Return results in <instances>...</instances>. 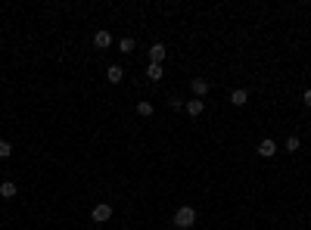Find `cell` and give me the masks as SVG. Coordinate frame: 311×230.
I'll return each mask as SVG.
<instances>
[{
    "mask_svg": "<svg viewBox=\"0 0 311 230\" xmlns=\"http://www.w3.org/2000/svg\"><path fill=\"white\" fill-rule=\"evenodd\" d=\"M174 224H178L181 230H193V224H196V209H193V206H181L178 211H174Z\"/></svg>",
    "mask_w": 311,
    "mask_h": 230,
    "instance_id": "obj_1",
    "label": "cell"
},
{
    "mask_svg": "<svg viewBox=\"0 0 311 230\" xmlns=\"http://www.w3.org/2000/svg\"><path fill=\"white\" fill-rule=\"evenodd\" d=\"M90 218H94V224H106V221L112 218V206H109V202H97L94 211H90Z\"/></svg>",
    "mask_w": 311,
    "mask_h": 230,
    "instance_id": "obj_2",
    "label": "cell"
},
{
    "mask_svg": "<svg viewBox=\"0 0 311 230\" xmlns=\"http://www.w3.org/2000/svg\"><path fill=\"white\" fill-rule=\"evenodd\" d=\"M146 56H149V65H162V63H165V56H168V47L156 41V44L146 50Z\"/></svg>",
    "mask_w": 311,
    "mask_h": 230,
    "instance_id": "obj_3",
    "label": "cell"
},
{
    "mask_svg": "<svg viewBox=\"0 0 311 230\" xmlns=\"http://www.w3.org/2000/svg\"><path fill=\"white\" fill-rule=\"evenodd\" d=\"M277 149H280V146H277V140H274V137H265V140L255 146V152H258L262 159H271V156H277Z\"/></svg>",
    "mask_w": 311,
    "mask_h": 230,
    "instance_id": "obj_4",
    "label": "cell"
},
{
    "mask_svg": "<svg viewBox=\"0 0 311 230\" xmlns=\"http://www.w3.org/2000/svg\"><path fill=\"white\" fill-rule=\"evenodd\" d=\"M190 90H193V97H199V100H206V93L212 90V84H208L206 78H193L190 81Z\"/></svg>",
    "mask_w": 311,
    "mask_h": 230,
    "instance_id": "obj_5",
    "label": "cell"
},
{
    "mask_svg": "<svg viewBox=\"0 0 311 230\" xmlns=\"http://www.w3.org/2000/svg\"><path fill=\"white\" fill-rule=\"evenodd\" d=\"M184 109H187V115H203L206 112V100H199V97H193V100H187V103H184Z\"/></svg>",
    "mask_w": 311,
    "mask_h": 230,
    "instance_id": "obj_6",
    "label": "cell"
},
{
    "mask_svg": "<svg viewBox=\"0 0 311 230\" xmlns=\"http://www.w3.org/2000/svg\"><path fill=\"white\" fill-rule=\"evenodd\" d=\"M94 47L97 50H109V47H112V35H109L106 28H100L97 35H94Z\"/></svg>",
    "mask_w": 311,
    "mask_h": 230,
    "instance_id": "obj_7",
    "label": "cell"
},
{
    "mask_svg": "<svg viewBox=\"0 0 311 230\" xmlns=\"http://www.w3.org/2000/svg\"><path fill=\"white\" fill-rule=\"evenodd\" d=\"M19 196V187L13 181H0V199H16Z\"/></svg>",
    "mask_w": 311,
    "mask_h": 230,
    "instance_id": "obj_8",
    "label": "cell"
},
{
    "mask_svg": "<svg viewBox=\"0 0 311 230\" xmlns=\"http://www.w3.org/2000/svg\"><path fill=\"white\" fill-rule=\"evenodd\" d=\"M246 103H249V90L246 87L230 90V106H246Z\"/></svg>",
    "mask_w": 311,
    "mask_h": 230,
    "instance_id": "obj_9",
    "label": "cell"
},
{
    "mask_svg": "<svg viewBox=\"0 0 311 230\" xmlns=\"http://www.w3.org/2000/svg\"><path fill=\"white\" fill-rule=\"evenodd\" d=\"M106 81L109 84H122L124 81V69H122V65H109V69H106Z\"/></svg>",
    "mask_w": 311,
    "mask_h": 230,
    "instance_id": "obj_10",
    "label": "cell"
},
{
    "mask_svg": "<svg viewBox=\"0 0 311 230\" xmlns=\"http://www.w3.org/2000/svg\"><path fill=\"white\" fill-rule=\"evenodd\" d=\"M299 149H302V140L296 137V134H290V137L283 140V152H290V156H292V152H299Z\"/></svg>",
    "mask_w": 311,
    "mask_h": 230,
    "instance_id": "obj_11",
    "label": "cell"
},
{
    "mask_svg": "<svg viewBox=\"0 0 311 230\" xmlns=\"http://www.w3.org/2000/svg\"><path fill=\"white\" fill-rule=\"evenodd\" d=\"M146 78L153 81V84H159V81L165 78V69H162V65H146Z\"/></svg>",
    "mask_w": 311,
    "mask_h": 230,
    "instance_id": "obj_12",
    "label": "cell"
},
{
    "mask_svg": "<svg viewBox=\"0 0 311 230\" xmlns=\"http://www.w3.org/2000/svg\"><path fill=\"white\" fill-rule=\"evenodd\" d=\"M153 112H156V106L149 103V100H140V103H137V115H140V118H149Z\"/></svg>",
    "mask_w": 311,
    "mask_h": 230,
    "instance_id": "obj_13",
    "label": "cell"
},
{
    "mask_svg": "<svg viewBox=\"0 0 311 230\" xmlns=\"http://www.w3.org/2000/svg\"><path fill=\"white\" fill-rule=\"evenodd\" d=\"M10 156H13V143L0 137V159H10Z\"/></svg>",
    "mask_w": 311,
    "mask_h": 230,
    "instance_id": "obj_14",
    "label": "cell"
},
{
    "mask_svg": "<svg viewBox=\"0 0 311 230\" xmlns=\"http://www.w3.org/2000/svg\"><path fill=\"white\" fill-rule=\"evenodd\" d=\"M119 50H122V53H134V38H122L119 41Z\"/></svg>",
    "mask_w": 311,
    "mask_h": 230,
    "instance_id": "obj_15",
    "label": "cell"
},
{
    "mask_svg": "<svg viewBox=\"0 0 311 230\" xmlns=\"http://www.w3.org/2000/svg\"><path fill=\"white\" fill-rule=\"evenodd\" d=\"M168 106L178 112V109H184V100H181V97H168Z\"/></svg>",
    "mask_w": 311,
    "mask_h": 230,
    "instance_id": "obj_16",
    "label": "cell"
},
{
    "mask_svg": "<svg viewBox=\"0 0 311 230\" xmlns=\"http://www.w3.org/2000/svg\"><path fill=\"white\" fill-rule=\"evenodd\" d=\"M302 100H305V106H308V109H311V87H308V90H305V97H302Z\"/></svg>",
    "mask_w": 311,
    "mask_h": 230,
    "instance_id": "obj_17",
    "label": "cell"
}]
</instances>
